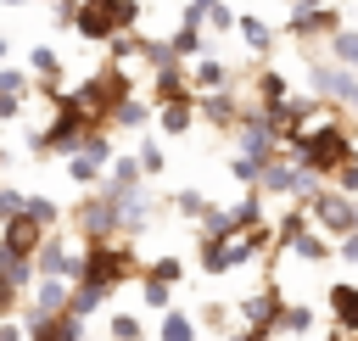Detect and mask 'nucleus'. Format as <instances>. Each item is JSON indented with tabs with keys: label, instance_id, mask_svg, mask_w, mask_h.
<instances>
[{
	"label": "nucleus",
	"instance_id": "1",
	"mask_svg": "<svg viewBox=\"0 0 358 341\" xmlns=\"http://www.w3.org/2000/svg\"><path fill=\"white\" fill-rule=\"evenodd\" d=\"M280 151L291 157V162H302L313 179H324L330 184V173L347 162V157H358V123H352V112L347 106H330L319 123H308L302 134H291V140H280Z\"/></svg>",
	"mask_w": 358,
	"mask_h": 341
},
{
	"label": "nucleus",
	"instance_id": "2",
	"mask_svg": "<svg viewBox=\"0 0 358 341\" xmlns=\"http://www.w3.org/2000/svg\"><path fill=\"white\" fill-rule=\"evenodd\" d=\"M140 257H134V240H101V246H84L78 252V285H95L106 296H117L123 285L140 280Z\"/></svg>",
	"mask_w": 358,
	"mask_h": 341
},
{
	"label": "nucleus",
	"instance_id": "3",
	"mask_svg": "<svg viewBox=\"0 0 358 341\" xmlns=\"http://www.w3.org/2000/svg\"><path fill=\"white\" fill-rule=\"evenodd\" d=\"M140 17H145V0H78L73 34H78L84 45H106L112 34L140 28Z\"/></svg>",
	"mask_w": 358,
	"mask_h": 341
},
{
	"label": "nucleus",
	"instance_id": "4",
	"mask_svg": "<svg viewBox=\"0 0 358 341\" xmlns=\"http://www.w3.org/2000/svg\"><path fill=\"white\" fill-rule=\"evenodd\" d=\"M140 84H134V73L129 67H117V61H101L84 84H73V101L84 106V117L95 123V129H106V117H112V106L123 101V95H134Z\"/></svg>",
	"mask_w": 358,
	"mask_h": 341
},
{
	"label": "nucleus",
	"instance_id": "5",
	"mask_svg": "<svg viewBox=\"0 0 358 341\" xmlns=\"http://www.w3.org/2000/svg\"><path fill=\"white\" fill-rule=\"evenodd\" d=\"M319 184H324V179H313V173H308L302 162H291L285 151H280V157H268V162H263V173H257V190H263V201H280V207H285V201L308 207Z\"/></svg>",
	"mask_w": 358,
	"mask_h": 341
},
{
	"label": "nucleus",
	"instance_id": "6",
	"mask_svg": "<svg viewBox=\"0 0 358 341\" xmlns=\"http://www.w3.org/2000/svg\"><path fill=\"white\" fill-rule=\"evenodd\" d=\"M73 224H78L84 246H101V240H123V212H117V196H106L101 184H95V190H84V201H78Z\"/></svg>",
	"mask_w": 358,
	"mask_h": 341
},
{
	"label": "nucleus",
	"instance_id": "7",
	"mask_svg": "<svg viewBox=\"0 0 358 341\" xmlns=\"http://www.w3.org/2000/svg\"><path fill=\"white\" fill-rule=\"evenodd\" d=\"M308 218H313V229H319V235L341 240V235H352V229H358V196H341L336 184H319V190H313V201H308Z\"/></svg>",
	"mask_w": 358,
	"mask_h": 341
},
{
	"label": "nucleus",
	"instance_id": "8",
	"mask_svg": "<svg viewBox=\"0 0 358 341\" xmlns=\"http://www.w3.org/2000/svg\"><path fill=\"white\" fill-rule=\"evenodd\" d=\"M341 6H291L285 11V28L280 39H296V45H324L330 34H341Z\"/></svg>",
	"mask_w": 358,
	"mask_h": 341
},
{
	"label": "nucleus",
	"instance_id": "9",
	"mask_svg": "<svg viewBox=\"0 0 358 341\" xmlns=\"http://www.w3.org/2000/svg\"><path fill=\"white\" fill-rule=\"evenodd\" d=\"M246 106H252L246 84H235V89H207V95H196V123H207V129H218V134H235V123L246 117Z\"/></svg>",
	"mask_w": 358,
	"mask_h": 341
},
{
	"label": "nucleus",
	"instance_id": "10",
	"mask_svg": "<svg viewBox=\"0 0 358 341\" xmlns=\"http://www.w3.org/2000/svg\"><path fill=\"white\" fill-rule=\"evenodd\" d=\"M235 151H241V157H252V162L280 157V134H274V123H268L257 106H246V117L235 123Z\"/></svg>",
	"mask_w": 358,
	"mask_h": 341
},
{
	"label": "nucleus",
	"instance_id": "11",
	"mask_svg": "<svg viewBox=\"0 0 358 341\" xmlns=\"http://www.w3.org/2000/svg\"><path fill=\"white\" fill-rule=\"evenodd\" d=\"M34 274H45V280H78V252L67 246V235L62 229H50L45 240H39V252H34Z\"/></svg>",
	"mask_w": 358,
	"mask_h": 341
},
{
	"label": "nucleus",
	"instance_id": "12",
	"mask_svg": "<svg viewBox=\"0 0 358 341\" xmlns=\"http://www.w3.org/2000/svg\"><path fill=\"white\" fill-rule=\"evenodd\" d=\"M324 324L341 335H358V280H330L324 285Z\"/></svg>",
	"mask_w": 358,
	"mask_h": 341
},
{
	"label": "nucleus",
	"instance_id": "13",
	"mask_svg": "<svg viewBox=\"0 0 358 341\" xmlns=\"http://www.w3.org/2000/svg\"><path fill=\"white\" fill-rule=\"evenodd\" d=\"M45 235H50L45 224H34L28 212H17V218L0 224V257H28V263H34V252H39Z\"/></svg>",
	"mask_w": 358,
	"mask_h": 341
},
{
	"label": "nucleus",
	"instance_id": "14",
	"mask_svg": "<svg viewBox=\"0 0 358 341\" xmlns=\"http://www.w3.org/2000/svg\"><path fill=\"white\" fill-rule=\"evenodd\" d=\"M185 73H190V89L196 95H207V89H235V84H246V78H235V67L224 61V56H196V61H185Z\"/></svg>",
	"mask_w": 358,
	"mask_h": 341
},
{
	"label": "nucleus",
	"instance_id": "15",
	"mask_svg": "<svg viewBox=\"0 0 358 341\" xmlns=\"http://www.w3.org/2000/svg\"><path fill=\"white\" fill-rule=\"evenodd\" d=\"M246 95H252V106L257 112H274L280 101H291L296 89H291V78L280 73V67H257L252 78H246Z\"/></svg>",
	"mask_w": 358,
	"mask_h": 341
},
{
	"label": "nucleus",
	"instance_id": "16",
	"mask_svg": "<svg viewBox=\"0 0 358 341\" xmlns=\"http://www.w3.org/2000/svg\"><path fill=\"white\" fill-rule=\"evenodd\" d=\"M319 324H324V307H313L302 296H285V307H280V341H308Z\"/></svg>",
	"mask_w": 358,
	"mask_h": 341
},
{
	"label": "nucleus",
	"instance_id": "17",
	"mask_svg": "<svg viewBox=\"0 0 358 341\" xmlns=\"http://www.w3.org/2000/svg\"><path fill=\"white\" fill-rule=\"evenodd\" d=\"M151 117H157V106H151V101L134 89V95H123V101L112 106V117H106V134H123V129H129V134H145V129H151Z\"/></svg>",
	"mask_w": 358,
	"mask_h": 341
},
{
	"label": "nucleus",
	"instance_id": "18",
	"mask_svg": "<svg viewBox=\"0 0 358 341\" xmlns=\"http://www.w3.org/2000/svg\"><path fill=\"white\" fill-rule=\"evenodd\" d=\"M185 95H196V89H190V73H185V61H179V67H162V73H151V84H145V101H151V106H162V101H185Z\"/></svg>",
	"mask_w": 358,
	"mask_h": 341
},
{
	"label": "nucleus",
	"instance_id": "19",
	"mask_svg": "<svg viewBox=\"0 0 358 341\" xmlns=\"http://www.w3.org/2000/svg\"><path fill=\"white\" fill-rule=\"evenodd\" d=\"M151 123H157V134H168V140L190 134V129H196V95H185V101H162Z\"/></svg>",
	"mask_w": 358,
	"mask_h": 341
},
{
	"label": "nucleus",
	"instance_id": "20",
	"mask_svg": "<svg viewBox=\"0 0 358 341\" xmlns=\"http://www.w3.org/2000/svg\"><path fill=\"white\" fill-rule=\"evenodd\" d=\"M285 252H291V263H308V268H319V263H336V240H330V235H319V229L296 235Z\"/></svg>",
	"mask_w": 358,
	"mask_h": 341
},
{
	"label": "nucleus",
	"instance_id": "21",
	"mask_svg": "<svg viewBox=\"0 0 358 341\" xmlns=\"http://www.w3.org/2000/svg\"><path fill=\"white\" fill-rule=\"evenodd\" d=\"M235 34H241V45L252 50V56H268L274 50V39H280V28H268L263 17H252V11H241L235 17Z\"/></svg>",
	"mask_w": 358,
	"mask_h": 341
},
{
	"label": "nucleus",
	"instance_id": "22",
	"mask_svg": "<svg viewBox=\"0 0 358 341\" xmlns=\"http://www.w3.org/2000/svg\"><path fill=\"white\" fill-rule=\"evenodd\" d=\"M168 45H173V56L179 61H196V56H207V28L201 22H173V34H168Z\"/></svg>",
	"mask_w": 358,
	"mask_h": 341
},
{
	"label": "nucleus",
	"instance_id": "23",
	"mask_svg": "<svg viewBox=\"0 0 358 341\" xmlns=\"http://www.w3.org/2000/svg\"><path fill=\"white\" fill-rule=\"evenodd\" d=\"M157 341H201L196 313H190V307H168V313H157Z\"/></svg>",
	"mask_w": 358,
	"mask_h": 341
},
{
	"label": "nucleus",
	"instance_id": "24",
	"mask_svg": "<svg viewBox=\"0 0 358 341\" xmlns=\"http://www.w3.org/2000/svg\"><path fill=\"white\" fill-rule=\"evenodd\" d=\"M28 341H84V319H73V313H50V319H39V324L28 330Z\"/></svg>",
	"mask_w": 358,
	"mask_h": 341
},
{
	"label": "nucleus",
	"instance_id": "25",
	"mask_svg": "<svg viewBox=\"0 0 358 341\" xmlns=\"http://www.w3.org/2000/svg\"><path fill=\"white\" fill-rule=\"evenodd\" d=\"M196 330H207V335H235L241 324H235V302H201V313H196Z\"/></svg>",
	"mask_w": 358,
	"mask_h": 341
},
{
	"label": "nucleus",
	"instance_id": "26",
	"mask_svg": "<svg viewBox=\"0 0 358 341\" xmlns=\"http://www.w3.org/2000/svg\"><path fill=\"white\" fill-rule=\"evenodd\" d=\"M145 73H162V67H179V56H173V45H168V34L162 39H151V34H140V56H134Z\"/></svg>",
	"mask_w": 358,
	"mask_h": 341
},
{
	"label": "nucleus",
	"instance_id": "27",
	"mask_svg": "<svg viewBox=\"0 0 358 341\" xmlns=\"http://www.w3.org/2000/svg\"><path fill=\"white\" fill-rule=\"evenodd\" d=\"M28 73H34V84H67L56 45H34V50H28Z\"/></svg>",
	"mask_w": 358,
	"mask_h": 341
},
{
	"label": "nucleus",
	"instance_id": "28",
	"mask_svg": "<svg viewBox=\"0 0 358 341\" xmlns=\"http://www.w3.org/2000/svg\"><path fill=\"white\" fill-rule=\"evenodd\" d=\"M134 162H140L145 179L168 173V151H162V140H157V134H140V140H134Z\"/></svg>",
	"mask_w": 358,
	"mask_h": 341
},
{
	"label": "nucleus",
	"instance_id": "29",
	"mask_svg": "<svg viewBox=\"0 0 358 341\" xmlns=\"http://www.w3.org/2000/svg\"><path fill=\"white\" fill-rule=\"evenodd\" d=\"M106 302H112L106 291H95V285H78V280H73V291H67V313H73V319H95Z\"/></svg>",
	"mask_w": 358,
	"mask_h": 341
},
{
	"label": "nucleus",
	"instance_id": "30",
	"mask_svg": "<svg viewBox=\"0 0 358 341\" xmlns=\"http://www.w3.org/2000/svg\"><path fill=\"white\" fill-rule=\"evenodd\" d=\"M324 56H330L336 67H352V73H358V28L330 34V39H324Z\"/></svg>",
	"mask_w": 358,
	"mask_h": 341
},
{
	"label": "nucleus",
	"instance_id": "31",
	"mask_svg": "<svg viewBox=\"0 0 358 341\" xmlns=\"http://www.w3.org/2000/svg\"><path fill=\"white\" fill-rule=\"evenodd\" d=\"M101 173H106V168H101L95 157H84V151H73V157H67V179H73L78 190H95V184H101Z\"/></svg>",
	"mask_w": 358,
	"mask_h": 341
},
{
	"label": "nucleus",
	"instance_id": "32",
	"mask_svg": "<svg viewBox=\"0 0 358 341\" xmlns=\"http://www.w3.org/2000/svg\"><path fill=\"white\" fill-rule=\"evenodd\" d=\"M173 212H179V218H196V224H201V218L213 212V196H207V190H173Z\"/></svg>",
	"mask_w": 358,
	"mask_h": 341
},
{
	"label": "nucleus",
	"instance_id": "33",
	"mask_svg": "<svg viewBox=\"0 0 358 341\" xmlns=\"http://www.w3.org/2000/svg\"><path fill=\"white\" fill-rule=\"evenodd\" d=\"M140 274H151V280H162V285L179 291V285H185V257H173V252H168V257H151Z\"/></svg>",
	"mask_w": 358,
	"mask_h": 341
},
{
	"label": "nucleus",
	"instance_id": "34",
	"mask_svg": "<svg viewBox=\"0 0 358 341\" xmlns=\"http://www.w3.org/2000/svg\"><path fill=\"white\" fill-rule=\"evenodd\" d=\"M134 285H140V302H145L151 313H168V307H173V285H162V280H151V274H140Z\"/></svg>",
	"mask_w": 358,
	"mask_h": 341
},
{
	"label": "nucleus",
	"instance_id": "35",
	"mask_svg": "<svg viewBox=\"0 0 358 341\" xmlns=\"http://www.w3.org/2000/svg\"><path fill=\"white\" fill-rule=\"evenodd\" d=\"M106 341H145V324H140V313L117 307V313H112V324H106Z\"/></svg>",
	"mask_w": 358,
	"mask_h": 341
},
{
	"label": "nucleus",
	"instance_id": "36",
	"mask_svg": "<svg viewBox=\"0 0 358 341\" xmlns=\"http://www.w3.org/2000/svg\"><path fill=\"white\" fill-rule=\"evenodd\" d=\"M134 56H140V28H129V34H112V39H106V61L129 67Z\"/></svg>",
	"mask_w": 358,
	"mask_h": 341
},
{
	"label": "nucleus",
	"instance_id": "37",
	"mask_svg": "<svg viewBox=\"0 0 358 341\" xmlns=\"http://www.w3.org/2000/svg\"><path fill=\"white\" fill-rule=\"evenodd\" d=\"M22 212H28L34 224H45V229H62V207H56L50 196H28V201H22Z\"/></svg>",
	"mask_w": 358,
	"mask_h": 341
},
{
	"label": "nucleus",
	"instance_id": "38",
	"mask_svg": "<svg viewBox=\"0 0 358 341\" xmlns=\"http://www.w3.org/2000/svg\"><path fill=\"white\" fill-rule=\"evenodd\" d=\"M235 17H241V11H235L229 0H218V6L201 17V28H207V34H235Z\"/></svg>",
	"mask_w": 358,
	"mask_h": 341
},
{
	"label": "nucleus",
	"instance_id": "39",
	"mask_svg": "<svg viewBox=\"0 0 358 341\" xmlns=\"http://www.w3.org/2000/svg\"><path fill=\"white\" fill-rule=\"evenodd\" d=\"M257 173H263V162H252V157H241V151L229 157V179H235L241 190H252V184H257Z\"/></svg>",
	"mask_w": 358,
	"mask_h": 341
},
{
	"label": "nucleus",
	"instance_id": "40",
	"mask_svg": "<svg viewBox=\"0 0 358 341\" xmlns=\"http://www.w3.org/2000/svg\"><path fill=\"white\" fill-rule=\"evenodd\" d=\"M0 95H34V73H22V67H0Z\"/></svg>",
	"mask_w": 358,
	"mask_h": 341
},
{
	"label": "nucleus",
	"instance_id": "41",
	"mask_svg": "<svg viewBox=\"0 0 358 341\" xmlns=\"http://www.w3.org/2000/svg\"><path fill=\"white\" fill-rule=\"evenodd\" d=\"M330 184H336L341 196H358V157H347V162L330 173Z\"/></svg>",
	"mask_w": 358,
	"mask_h": 341
},
{
	"label": "nucleus",
	"instance_id": "42",
	"mask_svg": "<svg viewBox=\"0 0 358 341\" xmlns=\"http://www.w3.org/2000/svg\"><path fill=\"white\" fill-rule=\"evenodd\" d=\"M22 201H28V190H17V184H6V179H0V224H6V218H17V212H22Z\"/></svg>",
	"mask_w": 358,
	"mask_h": 341
},
{
	"label": "nucleus",
	"instance_id": "43",
	"mask_svg": "<svg viewBox=\"0 0 358 341\" xmlns=\"http://www.w3.org/2000/svg\"><path fill=\"white\" fill-rule=\"evenodd\" d=\"M336 263H352V268H358V229L336 240Z\"/></svg>",
	"mask_w": 358,
	"mask_h": 341
},
{
	"label": "nucleus",
	"instance_id": "44",
	"mask_svg": "<svg viewBox=\"0 0 358 341\" xmlns=\"http://www.w3.org/2000/svg\"><path fill=\"white\" fill-rule=\"evenodd\" d=\"M22 106H28V95H0V123L22 117Z\"/></svg>",
	"mask_w": 358,
	"mask_h": 341
},
{
	"label": "nucleus",
	"instance_id": "45",
	"mask_svg": "<svg viewBox=\"0 0 358 341\" xmlns=\"http://www.w3.org/2000/svg\"><path fill=\"white\" fill-rule=\"evenodd\" d=\"M0 341H28V330H22V319H17V313H6V319H0Z\"/></svg>",
	"mask_w": 358,
	"mask_h": 341
},
{
	"label": "nucleus",
	"instance_id": "46",
	"mask_svg": "<svg viewBox=\"0 0 358 341\" xmlns=\"http://www.w3.org/2000/svg\"><path fill=\"white\" fill-rule=\"evenodd\" d=\"M17 307H22V291L0 280V319H6V313H17Z\"/></svg>",
	"mask_w": 358,
	"mask_h": 341
},
{
	"label": "nucleus",
	"instance_id": "47",
	"mask_svg": "<svg viewBox=\"0 0 358 341\" xmlns=\"http://www.w3.org/2000/svg\"><path fill=\"white\" fill-rule=\"evenodd\" d=\"M6 56H11V39H6V34H0V67H6Z\"/></svg>",
	"mask_w": 358,
	"mask_h": 341
},
{
	"label": "nucleus",
	"instance_id": "48",
	"mask_svg": "<svg viewBox=\"0 0 358 341\" xmlns=\"http://www.w3.org/2000/svg\"><path fill=\"white\" fill-rule=\"evenodd\" d=\"M6 168H11V151H6V145H0V179H6Z\"/></svg>",
	"mask_w": 358,
	"mask_h": 341
},
{
	"label": "nucleus",
	"instance_id": "49",
	"mask_svg": "<svg viewBox=\"0 0 358 341\" xmlns=\"http://www.w3.org/2000/svg\"><path fill=\"white\" fill-rule=\"evenodd\" d=\"M296 6H341V0H296Z\"/></svg>",
	"mask_w": 358,
	"mask_h": 341
},
{
	"label": "nucleus",
	"instance_id": "50",
	"mask_svg": "<svg viewBox=\"0 0 358 341\" xmlns=\"http://www.w3.org/2000/svg\"><path fill=\"white\" fill-rule=\"evenodd\" d=\"M347 112H352V123H358V95H352V106H347Z\"/></svg>",
	"mask_w": 358,
	"mask_h": 341
},
{
	"label": "nucleus",
	"instance_id": "51",
	"mask_svg": "<svg viewBox=\"0 0 358 341\" xmlns=\"http://www.w3.org/2000/svg\"><path fill=\"white\" fill-rule=\"evenodd\" d=\"M274 6H285V11H291V6H296V0H274Z\"/></svg>",
	"mask_w": 358,
	"mask_h": 341
},
{
	"label": "nucleus",
	"instance_id": "52",
	"mask_svg": "<svg viewBox=\"0 0 358 341\" xmlns=\"http://www.w3.org/2000/svg\"><path fill=\"white\" fill-rule=\"evenodd\" d=\"M0 6H28V0H0Z\"/></svg>",
	"mask_w": 358,
	"mask_h": 341
},
{
	"label": "nucleus",
	"instance_id": "53",
	"mask_svg": "<svg viewBox=\"0 0 358 341\" xmlns=\"http://www.w3.org/2000/svg\"><path fill=\"white\" fill-rule=\"evenodd\" d=\"M229 341H252V335H241V330H235V335H229Z\"/></svg>",
	"mask_w": 358,
	"mask_h": 341
},
{
	"label": "nucleus",
	"instance_id": "54",
	"mask_svg": "<svg viewBox=\"0 0 358 341\" xmlns=\"http://www.w3.org/2000/svg\"><path fill=\"white\" fill-rule=\"evenodd\" d=\"M145 6H162V0H145Z\"/></svg>",
	"mask_w": 358,
	"mask_h": 341
}]
</instances>
